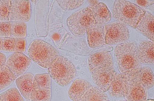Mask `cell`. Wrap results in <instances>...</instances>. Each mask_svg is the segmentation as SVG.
Returning a JSON list of instances; mask_svg holds the SVG:
<instances>
[{
    "mask_svg": "<svg viewBox=\"0 0 154 101\" xmlns=\"http://www.w3.org/2000/svg\"><path fill=\"white\" fill-rule=\"evenodd\" d=\"M88 2L91 6L94 5L99 3L98 1H88Z\"/></svg>",
    "mask_w": 154,
    "mask_h": 101,
    "instance_id": "33",
    "label": "cell"
},
{
    "mask_svg": "<svg viewBox=\"0 0 154 101\" xmlns=\"http://www.w3.org/2000/svg\"><path fill=\"white\" fill-rule=\"evenodd\" d=\"M126 101H146L147 91L138 80L134 71L127 73Z\"/></svg>",
    "mask_w": 154,
    "mask_h": 101,
    "instance_id": "7",
    "label": "cell"
},
{
    "mask_svg": "<svg viewBox=\"0 0 154 101\" xmlns=\"http://www.w3.org/2000/svg\"><path fill=\"white\" fill-rule=\"evenodd\" d=\"M31 15L30 3L29 1L12 0L9 16V21H29Z\"/></svg>",
    "mask_w": 154,
    "mask_h": 101,
    "instance_id": "9",
    "label": "cell"
},
{
    "mask_svg": "<svg viewBox=\"0 0 154 101\" xmlns=\"http://www.w3.org/2000/svg\"><path fill=\"white\" fill-rule=\"evenodd\" d=\"M15 38L7 37L2 38V50L6 52H14L15 44Z\"/></svg>",
    "mask_w": 154,
    "mask_h": 101,
    "instance_id": "28",
    "label": "cell"
},
{
    "mask_svg": "<svg viewBox=\"0 0 154 101\" xmlns=\"http://www.w3.org/2000/svg\"><path fill=\"white\" fill-rule=\"evenodd\" d=\"M92 86L90 83L85 80H76L70 88L69 96L73 101H80L83 96Z\"/></svg>",
    "mask_w": 154,
    "mask_h": 101,
    "instance_id": "18",
    "label": "cell"
},
{
    "mask_svg": "<svg viewBox=\"0 0 154 101\" xmlns=\"http://www.w3.org/2000/svg\"><path fill=\"white\" fill-rule=\"evenodd\" d=\"M60 36L59 34L56 33L54 34L53 36V38L54 40L57 41L59 40L60 39Z\"/></svg>",
    "mask_w": 154,
    "mask_h": 101,
    "instance_id": "34",
    "label": "cell"
},
{
    "mask_svg": "<svg viewBox=\"0 0 154 101\" xmlns=\"http://www.w3.org/2000/svg\"><path fill=\"white\" fill-rule=\"evenodd\" d=\"M115 54L121 73H129L141 68L136 43L127 42L118 45Z\"/></svg>",
    "mask_w": 154,
    "mask_h": 101,
    "instance_id": "1",
    "label": "cell"
},
{
    "mask_svg": "<svg viewBox=\"0 0 154 101\" xmlns=\"http://www.w3.org/2000/svg\"><path fill=\"white\" fill-rule=\"evenodd\" d=\"M31 63L30 58L23 53L14 52L8 58L5 66L17 78L26 71Z\"/></svg>",
    "mask_w": 154,
    "mask_h": 101,
    "instance_id": "8",
    "label": "cell"
},
{
    "mask_svg": "<svg viewBox=\"0 0 154 101\" xmlns=\"http://www.w3.org/2000/svg\"><path fill=\"white\" fill-rule=\"evenodd\" d=\"M17 78L5 66L0 69V91L8 87Z\"/></svg>",
    "mask_w": 154,
    "mask_h": 101,
    "instance_id": "21",
    "label": "cell"
},
{
    "mask_svg": "<svg viewBox=\"0 0 154 101\" xmlns=\"http://www.w3.org/2000/svg\"><path fill=\"white\" fill-rule=\"evenodd\" d=\"M11 22L0 21V38L10 37Z\"/></svg>",
    "mask_w": 154,
    "mask_h": 101,
    "instance_id": "29",
    "label": "cell"
},
{
    "mask_svg": "<svg viewBox=\"0 0 154 101\" xmlns=\"http://www.w3.org/2000/svg\"><path fill=\"white\" fill-rule=\"evenodd\" d=\"M107 95L96 87H90L81 99L80 101H107Z\"/></svg>",
    "mask_w": 154,
    "mask_h": 101,
    "instance_id": "20",
    "label": "cell"
},
{
    "mask_svg": "<svg viewBox=\"0 0 154 101\" xmlns=\"http://www.w3.org/2000/svg\"><path fill=\"white\" fill-rule=\"evenodd\" d=\"M30 59L44 68H48L60 55L58 50L53 46L40 40L34 41L28 50Z\"/></svg>",
    "mask_w": 154,
    "mask_h": 101,
    "instance_id": "3",
    "label": "cell"
},
{
    "mask_svg": "<svg viewBox=\"0 0 154 101\" xmlns=\"http://www.w3.org/2000/svg\"><path fill=\"white\" fill-rule=\"evenodd\" d=\"M88 66L91 72L105 69L113 65L110 54L101 52L92 55L88 58Z\"/></svg>",
    "mask_w": 154,
    "mask_h": 101,
    "instance_id": "11",
    "label": "cell"
},
{
    "mask_svg": "<svg viewBox=\"0 0 154 101\" xmlns=\"http://www.w3.org/2000/svg\"><path fill=\"white\" fill-rule=\"evenodd\" d=\"M0 101H24L18 90L13 87L0 94Z\"/></svg>",
    "mask_w": 154,
    "mask_h": 101,
    "instance_id": "25",
    "label": "cell"
},
{
    "mask_svg": "<svg viewBox=\"0 0 154 101\" xmlns=\"http://www.w3.org/2000/svg\"><path fill=\"white\" fill-rule=\"evenodd\" d=\"M89 45L92 48H98L106 44L104 27L97 26L89 28L87 32Z\"/></svg>",
    "mask_w": 154,
    "mask_h": 101,
    "instance_id": "12",
    "label": "cell"
},
{
    "mask_svg": "<svg viewBox=\"0 0 154 101\" xmlns=\"http://www.w3.org/2000/svg\"><path fill=\"white\" fill-rule=\"evenodd\" d=\"M10 37L25 38L26 36L27 25L25 22L11 21Z\"/></svg>",
    "mask_w": 154,
    "mask_h": 101,
    "instance_id": "22",
    "label": "cell"
},
{
    "mask_svg": "<svg viewBox=\"0 0 154 101\" xmlns=\"http://www.w3.org/2000/svg\"><path fill=\"white\" fill-rule=\"evenodd\" d=\"M67 24L71 33L76 36L81 37L89 28L96 25L91 11L87 8L82 9L70 16Z\"/></svg>",
    "mask_w": 154,
    "mask_h": 101,
    "instance_id": "5",
    "label": "cell"
},
{
    "mask_svg": "<svg viewBox=\"0 0 154 101\" xmlns=\"http://www.w3.org/2000/svg\"><path fill=\"white\" fill-rule=\"evenodd\" d=\"M2 50V38H0V51Z\"/></svg>",
    "mask_w": 154,
    "mask_h": 101,
    "instance_id": "35",
    "label": "cell"
},
{
    "mask_svg": "<svg viewBox=\"0 0 154 101\" xmlns=\"http://www.w3.org/2000/svg\"><path fill=\"white\" fill-rule=\"evenodd\" d=\"M52 97L51 89L34 88L31 96L32 101H50Z\"/></svg>",
    "mask_w": 154,
    "mask_h": 101,
    "instance_id": "24",
    "label": "cell"
},
{
    "mask_svg": "<svg viewBox=\"0 0 154 101\" xmlns=\"http://www.w3.org/2000/svg\"><path fill=\"white\" fill-rule=\"evenodd\" d=\"M7 58L4 54L0 52V69L5 66Z\"/></svg>",
    "mask_w": 154,
    "mask_h": 101,
    "instance_id": "32",
    "label": "cell"
},
{
    "mask_svg": "<svg viewBox=\"0 0 154 101\" xmlns=\"http://www.w3.org/2000/svg\"><path fill=\"white\" fill-rule=\"evenodd\" d=\"M11 1H0V21H9Z\"/></svg>",
    "mask_w": 154,
    "mask_h": 101,
    "instance_id": "26",
    "label": "cell"
},
{
    "mask_svg": "<svg viewBox=\"0 0 154 101\" xmlns=\"http://www.w3.org/2000/svg\"><path fill=\"white\" fill-rule=\"evenodd\" d=\"M109 101L108 100V101Z\"/></svg>",
    "mask_w": 154,
    "mask_h": 101,
    "instance_id": "38",
    "label": "cell"
},
{
    "mask_svg": "<svg viewBox=\"0 0 154 101\" xmlns=\"http://www.w3.org/2000/svg\"><path fill=\"white\" fill-rule=\"evenodd\" d=\"M116 74L113 65L91 72L94 83L99 89L104 93L108 91Z\"/></svg>",
    "mask_w": 154,
    "mask_h": 101,
    "instance_id": "10",
    "label": "cell"
},
{
    "mask_svg": "<svg viewBox=\"0 0 154 101\" xmlns=\"http://www.w3.org/2000/svg\"><path fill=\"white\" fill-rule=\"evenodd\" d=\"M49 74L59 85H68L74 79L76 73L75 68L68 59L59 56L48 69Z\"/></svg>",
    "mask_w": 154,
    "mask_h": 101,
    "instance_id": "4",
    "label": "cell"
},
{
    "mask_svg": "<svg viewBox=\"0 0 154 101\" xmlns=\"http://www.w3.org/2000/svg\"><path fill=\"white\" fill-rule=\"evenodd\" d=\"M154 42L150 41L141 42L137 48L140 61L143 64H154Z\"/></svg>",
    "mask_w": 154,
    "mask_h": 101,
    "instance_id": "17",
    "label": "cell"
},
{
    "mask_svg": "<svg viewBox=\"0 0 154 101\" xmlns=\"http://www.w3.org/2000/svg\"><path fill=\"white\" fill-rule=\"evenodd\" d=\"M134 72L137 79L146 90L153 86L154 74L150 68L141 67L134 70Z\"/></svg>",
    "mask_w": 154,
    "mask_h": 101,
    "instance_id": "19",
    "label": "cell"
},
{
    "mask_svg": "<svg viewBox=\"0 0 154 101\" xmlns=\"http://www.w3.org/2000/svg\"><path fill=\"white\" fill-rule=\"evenodd\" d=\"M34 88L51 89V78L49 74H37L34 77Z\"/></svg>",
    "mask_w": 154,
    "mask_h": 101,
    "instance_id": "23",
    "label": "cell"
},
{
    "mask_svg": "<svg viewBox=\"0 0 154 101\" xmlns=\"http://www.w3.org/2000/svg\"><path fill=\"white\" fill-rule=\"evenodd\" d=\"M127 91L126 73L117 74L108 90L109 95L116 97H125Z\"/></svg>",
    "mask_w": 154,
    "mask_h": 101,
    "instance_id": "13",
    "label": "cell"
},
{
    "mask_svg": "<svg viewBox=\"0 0 154 101\" xmlns=\"http://www.w3.org/2000/svg\"><path fill=\"white\" fill-rule=\"evenodd\" d=\"M62 8L66 11H70L78 8L84 3V1H57Z\"/></svg>",
    "mask_w": 154,
    "mask_h": 101,
    "instance_id": "27",
    "label": "cell"
},
{
    "mask_svg": "<svg viewBox=\"0 0 154 101\" xmlns=\"http://www.w3.org/2000/svg\"><path fill=\"white\" fill-rule=\"evenodd\" d=\"M135 2L138 5L144 8H147L154 4V1L137 0Z\"/></svg>",
    "mask_w": 154,
    "mask_h": 101,
    "instance_id": "31",
    "label": "cell"
},
{
    "mask_svg": "<svg viewBox=\"0 0 154 101\" xmlns=\"http://www.w3.org/2000/svg\"><path fill=\"white\" fill-rule=\"evenodd\" d=\"M146 12L143 9L129 1L117 0L114 4L112 14L115 19L136 29Z\"/></svg>",
    "mask_w": 154,
    "mask_h": 101,
    "instance_id": "2",
    "label": "cell"
},
{
    "mask_svg": "<svg viewBox=\"0 0 154 101\" xmlns=\"http://www.w3.org/2000/svg\"><path fill=\"white\" fill-rule=\"evenodd\" d=\"M106 44H120L129 40V31L125 24L118 21L108 24L105 26Z\"/></svg>",
    "mask_w": 154,
    "mask_h": 101,
    "instance_id": "6",
    "label": "cell"
},
{
    "mask_svg": "<svg viewBox=\"0 0 154 101\" xmlns=\"http://www.w3.org/2000/svg\"><path fill=\"white\" fill-rule=\"evenodd\" d=\"M34 75L28 73L23 74L16 80V84L21 94L26 99L30 101L32 93L34 89Z\"/></svg>",
    "mask_w": 154,
    "mask_h": 101,
    "instance_id": "14",
    "label": "cell"
},
{
    "mask_svg": "<svg viewBox=\"0 0 154 101\" xmlns=\"http://www.w3.org/2000/svg\"><path fill=\"white\" fill-rule=\"evenodd\" d=\"M146 101H154L153 99H147Z\"/></svg>",
    "mask_w": 154,
    "mask_h": 101,
    "instance_id": "36",
    "label": "cell"
},
{
    "mask_svg": "<svg viewBox=\"0 0 154 101\" xmlns=\"http://www.w3.org/2000/svg\"><path fill=\"white\" fill-rule=\"evenodd\" d=\"M26 42L25 38H16L14 52L23 53L25 52Z\"/></svg>",
    "mask_w": 154,
    "mask_h": 101,
    "instance_id": "30",
    "label": "cell"
},
{
    "mask_svg": "<svg viewBox=\"0 0 154 101\" xmlns=\"http://www.w3.org/2000/svg\"><path fill=\"white\" fill-rule=\"evenodd\" d=\"M154 16L148 11L137 23L136 29L154 42Z\"/></svg>",
    "mask_w": 154,
    "mask_h": 101,
    "instance_id": "16",
    "label": "cell"
},
{
    "mask_svg": "<svg viewBox=\"0 0 154 101\" xmlns=\"http://www.w3.org/2000/svg\"><path fill=\"white\" fill-rule=\"evenodd\" d=\"M120 101H126V100H120Z\"/></svg>",
    "mask_w": 154,
    "mask_h": 101,
    "instance_id": "37",
    "label": "cell"
},
{
    "mask_svg": "<svg viewBox=\"0 0 154 101\" xmlns=\"http://www.w3.org/2000/svg\"><path fill=\"white\" fill-rule=\"evenodd\" d=\"M87 8L92 12L97 26L105 25L111 20V13L104 3H99L94 5H90Z\"/></svg>",
    "mask_w": 154,
    "mask_h": 101,
    "instance_id": "15",
    "label": "cell"
}]
</instances>
